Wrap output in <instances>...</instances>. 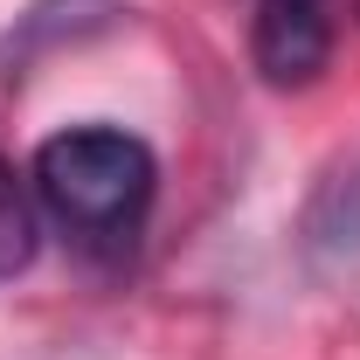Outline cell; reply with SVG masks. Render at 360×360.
Here are the masks:
<instances>
[{
  "instance_id": "obj_4",
  "label": "cell",
  "mask_w": 360,
  "mask_h": 360,
  "mask_svg": "<svg viewBox=\"0 0 360 360\" xmlns=\"http://www.w3.org/2000/svg\"><path fill=\"white\" fill-rule=\"evenodd\" d=\"M28 264H35V201L14 180V167L0 160V284L21 277Z\"/></svg>"
},
{
  "instance_id": "obj_5",
  "label": "cell",
  "mask_w": 360,
  "mask_h": 360,
  "mask_svg": "<svg viewBox=\"0 0 360 360\" xmlns=\"http://www.w3.org/2000/svg\"><path fill=\"white\" fill-rule=\"evenodd\" d=\"M354 14H360V0H354Z\"/></svg>"
},
{
  "instance_id": "obj_1",
  "label": "cell",
  "mask_w": 360,
  "mask_h": 360,
  "mask_svg": "<svg viewBox=\"0 0 360 360\" xmlns=\"http://www.w3.org/2000/svg\"><path fill=\"white\" fill-rule=\"evenodd\" d=\"M160 194L153 146L125 125H70L35 153V201L90 250H125Z\"/></svg>"
},
{
  "instance_id": "obj_3",
  "label": "cell",
  "mask_w": 360,
  "mask_h": 360,
  "mask_svg": "<svg viewBox=\"0 0 360 360\" xmlns=\"http://www.w3.org/2000/svg\"><path fill=\"white\" fill-rule=\"evenodd\" d=\"M305 243H312V257H340V264L360 257V174L326 180V194L305 215Z\"/></svg>"
},
{
  "instance_id": "obj_2",
  "label": "cell",
  "mask_w": 360,
  "mask_h": 360,
  "mask_svg": "<svg viewBox=\"0 0 360 360\" xmlns=\"http://www.w3.org/2000/svg\"><path fill=\"white\" fill-rule=\"evenodd\" d=\"M250 63L277 90L312 84L333 63V14H326V0H257V14H250Z\"/></svg>"
}]
</instances>
